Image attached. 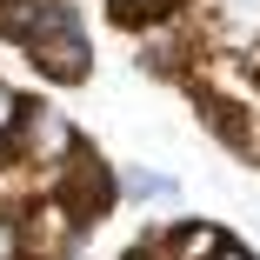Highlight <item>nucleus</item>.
Here are the masks:
<instances>
[{
    "mask_svg": "<svg viewBox=\"0 0 260 260\" xmlns=\"http://www.w3.org/2000/svg\"><path fill=\"white\" fill-rule=\"evenodd\" d=\"M20 54L54 80V87H74L93 74V47H87V27H80V7L74 0H40V14H34V34Z\"/></svg>",
    "mask_w": 260,
    "mask_h": 260,
    "instance_id": "f257e3e1",
    "label": "nucleus"
},
{
    "mask_svg": "<svg viewBox=\"0 0 260 260\" xmlns=\"http://www.w3.org/2000/svg\"><path fill=\"white\" fill-rule=\"evenodd\" d=\"M0 260H20V214L0 207Z\"/></svg>",
    "mask_w": 260,
    "mask_h": 260,
    "instance_id": "1a4fd4ad",
    "label": "nucleus"
},
{
    "mask_svg": "<svg viewBox=\"0 0 260 260\" xmlns=\"http://www.w3.org/2000/svg\"><path fill=\"white\" fill-rule=\"evenodd\" d=\"M193 7V0H107V20L120 34H153V27H167Z\"/></svg>",
    "mask_w": 260,
    "mask_h": 260,
    "instance_id": "423d86ee",
    "label": "nucleus"
},
{
    "mask_svg": "<svg viewBox=\"0 0 260 260\" xmlns=\"http://www.w3.org/2000/svg\"><path fill=\"white\" fill-rule=\"evenodd\" d=\"M14 147H20V160H27V167H47L54 180H60V174L80 160V153H87V140L74 134V120H67L60 107H47V100H27Z\"/></svg>",
    "mask_w": 260,
    "mask_h": 260,
    "instance_id": "f03ea898",
    "label": "nucleus"
},
{
    "mask_svg": "<svg viewBox=\"0 0 260 260\" xmlns=\"http://www.w3.org/2000/svg\"><path fill=\"white\" fill-rule=\"evenodd\" d=\"M234 240L220 234V227H207V220H174V227H160L147 240V253H160V260H220Z\"/></svg>",
    "mask_w": 260,
    "mask_h": 260,
    "instance_id": "39448f33",
    "label": "nucleus"
},
{
    "mask_svg": "<svg viewBox=\"0 0 260 260\" xmlns=\"http://www.w3.org/2000/svg\"><path fill=\"white\" fill-rule=\"evenodd\" d=\"M87 234H93V227L74 214L60 193H40V200L20 207V260H67Z\"/></svg>",
    "mask_w": 260,
    "mask_h": 260,
    "instance_id": "7ed1b4c3",
    "label": "nucleus"
},
{
    "mask_svg": "<svg viewBox=\"0 0 260 260\" xmlns=\"http://www.w3.org/2000/svg\"><path fill=\"white\" fill-rule=\"evenodd\" d=\"M20 114H27V100H20L7 80H0V140H14V134H20Z\"/></svg>",
    "mask_w": 260,
    "mask_h": 260,
    "instance_id": "6e6552de",
    "label": "nucleus"
},
{
    "mask_svg": "<svg viewBox=\"0 0 260 260\" xmlns=\"http://www.w3.org/2000/svg\"><path fill=\"white\" fill-rule=\"evenodd\" d=\"M54 193L74 207V214H80L87 227H100V220L114 214V200H120V174H114V167H107V160H100V153L87 147L80 160H74V167L54 180Z\"/></svg>",
    "mask_w": 260,
    "mask_h": 260,
    "instance_id": "20e7f679",
    "label": "nucleus"
},
{
    "mask_svg": "<svg viewBox=\"0 0 260 260\" xmlns=\"http://www.w3.org/2000/svg\"><path fill=\"white\" fill-rule=\"evenodd\" d=\"M240 60H247V74H253V87H260V40H247V47H240Z\"/></svg>",
    "mask_w": 260,
    "mask_h": 260,
    "instance_id": "9d476101",
    "label": "nucleus"
},
{
    "mask_svg": "<svg viewBox=\"0 0 260 260\" xmlns=\"http://www.w3.org/2000/svg\"><path fill=\"white\" fill-rule=\"evenodd\" d=\"M220 260H253V253H247V247H227V253H220Z\"/></svg>",
    "mask_w": 260,
    "mask_h": 260,
    "instance_id": "9b49d317",
    "label": "nucleus"
},
{
    "mask_svg": "<svg viewBox=\"0 0 260 260\" xmlns=\"http://www.w3.org/2000/svg\"><path fill=\"white\" fill-rule=\"evenodd\" d=\"M120 193H127V200H167L174 180H167V174H147V167H127V174H120Z\"/></svg>",
    "mask_w": 260,
    "mask_h": 260,
    "instance_id": "0eeeda50",
    "label": "nucleus"
}]
</instances>
